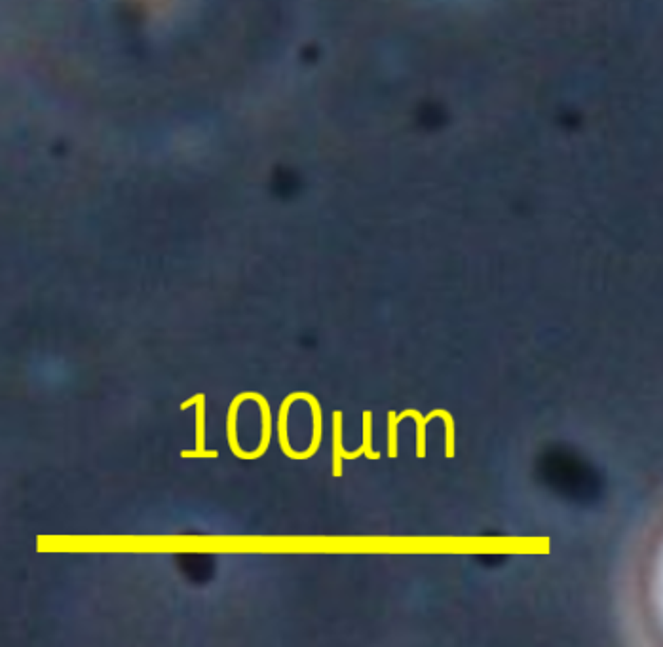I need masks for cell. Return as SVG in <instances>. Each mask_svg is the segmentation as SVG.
<instances>
[{"instance_id": "6da1fadb", "label": "cell", "mask_w": 663, "mask_h": 647, "mask_svg": "<svg viewBox=\"0 0 663 647\" xmlns=\"http://www.w3.org/2000/svg\"><path fill=\"white\" fill-rule=\"evenodd\" d=\"M192 404H196V448L183 450L181 457H217L219 456L217 450H206V395L198 393L186 399L181 404V410L191 408Z\"/></svg>"}, {"instance_id": "7a4b0ae2", "label": "cell", "mask_w": 663, "mask_h": 647, "mask_svg": "<svg viewBox=\"0 0 663 647\" xmlns=\"http://www.w3.org/2000/svg\"><path fill=\"white\" fill-rule=\"evenodd\" d=\"M343 414H333V477H343Z\"/></svg>"}, {"instance_id": "3957f363", "label": "cell", "mask_w": 663, "mask_h": 647, "mask_svg": "<svg viewBox=\"0 0 663 647\" xmlns=\"http://www.w3.org/2000/svg\"><path fill=\"white\" fill-rule=\"evenodd\" d=\"M407 416H411V418H414V421H416V456L422 459V457L426 456V419L416 410H403L399 416H394V421L399 426V421L407 418Z\"/></svg>"}, {"instance_id": "277c9868", "label": "cell", "mask_w": 663, "mask_h": 647, "mask_svg": "<svg viewBox=\"0 0 663 647\" xmlns=\"http://www.w3.org/2000/svg\"><path fill=\"white\" fill-rule=\"evenodd\" d=\"M434 418H443V421H445V431H447V435H445V456L452 457L454 456V419H452L449 412L439 410V408H435L427 416H424L426 424H430V419Z\"/></svg>"}, {"instance_id": "5b68a950", "label": "cell", "mask_w": 663, "mask_h": 647, "mask_svg": "<svg viewBox=\"0 0 663 647\" xmlns=\"http://www.w3.org/2000/svg\"><path fill=\"white\" fill-rule=\"evenodd\" d=\"M371 418H373V414H371V412L369 410L363 412V444L359 446V450H361V454L369 457V459H378V457H381V452H374L373 450Z\"/></svg>"}]
</instances>
